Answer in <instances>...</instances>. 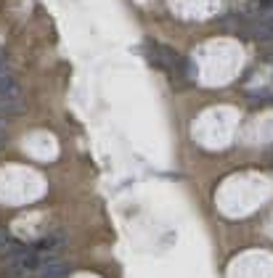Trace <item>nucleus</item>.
I'll return each instance as SVG.
<instances>
[{
  "label": "nucleus",
  "mask_w": 273,
  "mask_h": 278,
  "mask_svg": "<svg viewBox=\"0 0 273 278\" xmlns=\"http://www.w3.org/2000/svg\"><path fill=\"white\" fill-rule=\"evenodd\" d=\"M35 275L37 278H67L69 275V265H67V259L56 257V254H43Z\"/></svg>",
  "instance_id": "obj_3"
},
{
  "label": "nucleus",
  "mask_w": 273,
  "mask_h": 278,
  "mask_svg": "<svg viewBox=\"0 0 273 278\" xmlns=\"http://www.w3.org/2000/svg\"><path fill=\"white\" fill-rule=\"evenodd\" d=\"M6 141V119H0V143Z\"/></svg>",
  "instance_id": "obj_5"
},
{
  "label": "nucleus",
  "mask_w": 273,
  "mask_h": 278,
  "mask_svg": "<svg viewBox=\"0 0 273 278\" xmlns=\"http://www.w3.org/2000/svg\"><path fill=\"white\" fill-rule=\"evenodd\" d=\"M43 254L37 249H27V246H19L14 249V254H8V262H6V270L8 275L14 278H24V275H32L40 265Z\"/></svg>",
  "instance_id": "obj_2"
},
{
  "label": "nucleus",
  "mask_w": 273,
  "mask_h": 278,
  "mask_svg": "<svg viewBox=\"0 0 273 278\" xmlns=\"http://www.w3.org/2000/svg\"><path fill=\"white\" fill-rule=\"evenodd\" d=\"M6 246H8V233H6V230H0V252H3Z\"/></svg>",
  "instance_id": "obj_4"
},
{
  "label": "nucleus",
  "mask_w": 273,
  "mask_h": 278,
  "mask_svg": "<svg viewBox=\"0 0 273 278\" xmlns=\"http://www.w3.org/2000/svg\"><path fill=\"white\" fill-rule=\"evenodd\" d=\"M144 53L152 59L159 69H165L167 74H170L173 80H188V77H196V72L191 67V61L183 59V56H178L173 48H165V45H157V43H149Z\"/></svg>",
  "instance_id": "obj_1"
}]
</instances>
